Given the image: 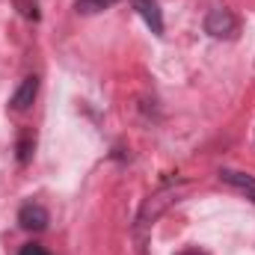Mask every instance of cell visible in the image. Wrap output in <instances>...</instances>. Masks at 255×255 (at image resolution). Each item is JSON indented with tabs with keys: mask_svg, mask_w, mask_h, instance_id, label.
I'll use <instances>...</instances> for the list:
<instances>
[{
	"mask_svg": "<svg viewBox=\"0 0 255 255\" xmlns=\"http://www.w3.org/2000/svg\"><path fill=\"white\" fill-rule=\"evenodd\" d=\"M181 181L178 184H166V187H160L157 193H151L148 199H145V205L139 208V217H136V232H145V229H151L157 220H160V214L172 205V202H178V193H181Z\"/></svg>",
	"mask_w": 255,
	"mask_h": 255,
	"instance_id": "cell-1",
	"label": "cell"
},
{
	"mask_svg": "<svg viewBox=\"0 0 255 255\" xmlns=\"http://www.w3.org/2000/svg\"><path fill=\"white\" fill-rule=\"evenodd\" d=\"M238 30H241V21L232 9L220 6V9H211L208 18H205V33L214 36V39H238Z\"/></svg>",
	"mask_w": 255,
	"mask_h": 255,
	"instance_id": "cell-2",
	"label": "cell"
},
{
	"mask_svg": "<svg viewBox=\"0 0 255 255\" xmlns=\"http://www.w3.org/2000/svg\"><path fill=\"white\" fill-rule=\"evenodd\" d=\"M48 223H51L48 211H45L42 205H36V202H27V205L18 211V226H21L24 232H45Z\"/></svg>",
	"mask_w": 255,
	"mask_h": 255,
	"instance_id": "cell-3",
	"label": "cell"
},
{
	"mask_svg": "<svg viewBox=\"0 0 255 255\" xmlns=\"http://www.w3.org/2000/svg\"><path fill=\"white\" fill-rule=\"evenodd\" d=\"M36 95H39V77H24L21 86H18L15 95H12V110H15V113H27V110L33 107Z\"/></svg>",
	"mask_w": 255,
	"mask_h": 255,
	"instance_id": "cell-4",
	"label": "cell"
},
{
	"mask_svg": "<svg viewBox=\"0 0 255 255\" xmlns=\"http://www.w3.org/2000/svg\"><path fill=\"white\" fill-rule=\"evenodd\" d=\"M130 3H133L136 12L142 15V21L151 27V33H154V36H163V15H160L157 3H154V0H130Z\"/></svg>",
	"mask_w": 255,
	"mask_h": 255,
	"instance_id": "cell-5",
	"label": "cell"
},
{
	"mask_svg": "<svg viewBox=\"0 0 255 255\" xmlns=\"http://www.w3.org/2000/svg\"><path fill=\"white\" fill-rule=\"evenodd\" d=\"M220 181L232 184L235 190L247 193V199H250V202H255V175L238 172V169H223V172H220Z\"/></svg>",
	"mask_w": 255,
	"mask_h": 255,
	"instance_id": "cell-6",
	"label": "cell"
},
{
	"mask_svg": "<svg viewBox=\"0 0 255 255\" xmlns=\"http://www.w3.org/2000/svg\"><path fill=\"white\" fill-rule=\"evenodd\" d=\"M119 0H77L74 9H77V15H98V12H104V9H110Z\"/></svg>",
	"mask_w": 255,
	"mask_h": 255,
	"instance_id": "cell-7",
	"label": "cell"
},
{
	"mask_svg": "<svg viewBox=\"0 0 255 255\" xmlns=\"http://www.w3.org/2000/svg\"><path fill=\"white\" fill-rule=\"evenodd\" d=\"M15 6L27 21H39V0H15Z\"/></svg>",
	"mask_w": 255,
	"mask_h": 255,
	"instance_id": "cell-8",
	"label": "cell"
},
{
	"mask_svg": "<svg viewBox=\"0 0 255 255\" xmlns=\"http://www.w3.org/2000/svg\"><path fill=\"white\" fill-rule=\"evenodd\" d=\"M30 151H33V142H30V133L24 130V133H21V139H18V160H21V163H27V160H30Z\"/></svg>",
	"mask_w": 255,
	"mask_h": 255,
	"instance_id": "cell-9",
	"label": "cell"
},
{
	"mask_svg": "<svg viewBox=\"0 0 255 255\" xmlns=\"http://www.w3.org/2000/svg\"><path fill=\"white\" fill-rule=\"evenodd\" d=\"M18 255H51L45 247H39V244H27V247H21V253Z\"/></svg>",
	"mask_w": 255,
	"mask_h": 255,
	"instance_id": "cell-10",
	"label": "cell"
},
{
	"mask_svg": "<svg viewBox=\"0 0 255 255\" xmlns=\"http://www.w3.org/2000/svg\"><path fill=\"white\" fill-rule=\"evenodd\" d=\"M178 255H202L199 250H184V253H178Z\"/></svg>",
	"mask_w": 255,
	"mask_h": 255,
	"instance_id": "cell-11",
	"label": "cell"
}]
</instances>
